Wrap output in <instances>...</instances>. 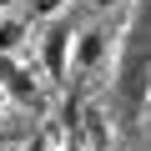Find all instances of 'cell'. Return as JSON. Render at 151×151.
I'll return each mask as SVG.
<instances>
[{
    "mask_svg": "<svg viewBox=\"0 0 151 151\" xmlns=\"http://www.w3.org/2000/svg\"><path fill=\"white\" fill-rule=\"evenodd\" d=\"M30 10H35V20H50L60 10H70V0H30Z\"/></svg>",
    "mask_w": 151,
    "mask_h": 151,
    "instance_id": "obj_7",
    "label": "cell"
},
{
    "mask_svg": "<svg viewBox=\"0 0 151 151\" xmlns=\"http://www.w3.org/2000/svg\"><path fill=\"white\" fill-rule=\"evenodd\" d=\"M70 35H76V25H65L60 15H50V25L30 30V50H35L40 76L50 86H65L70 81Z\"/></svg>",
    "mask_w": 151,
    "mask_h": 151,
    "instance_id": "obj_2",
    "label": "cell"
},
{
    "mask_svg": "<svg viewBox=\"0 0 151 151\" xmlns=\"http://www.w3.org/2000/svg\"><path fill=\"white\" fill-rule=\"evenodd\" d=\"M0 96L25 106V111H45V86L20 55H0Z\"/></svg>",
    "mask_w": 151,
    "mask_h": 151,
    "instance_id": "obj_3",
    "label": "cell"
},
{
    "mask_svg": "<svg viewBox=\"0 0 151 151\" xmlns=\"http://www.w3.org/2000/svg\"><path fill=\"white\" fill-rule=\"evenodd\" d=\"M111 91H116V131H141L151 101V50H146V10H131L111 40Z\"/></svg>",
    "mask_w": 151,
    "mask_h": 151,
    "instance_id": "obj_1",
    "label": "cell"
},
{
    "mask_svg": "<svg viewBox=\"0 0 151 151\" xmlns=\"http://www.w3.org/2000/svg\"><path fill=\"white\" fill-rule=\"evenodd\" d=\"M131 0H96V10H126Z\"/></svg>",
    "mask_w": 151,
    "mask_h": 151,
    "instance_id": "obj_8",
    "label": "cell"
},
{
    "mask_svg": "<svg viewBox=\"0 0 151 151\" xmlns=\"http://www.w3.org/2000/svg\"><path fill=\"white\" fill-rule=\"evenodd\" d=\"M5 106H10V101H5V96H0V116H5Z\"/></svg>",
    "mask_w": 151,
    "mask_h": 151,
    "instance_id": "obj_10",
    "label": "cell"
},
{
    "mask_svg": "<svg viewBox=\"0 0 151 151\" xmlns=\"http://www.w3.org/2000/svg\"><path fill=\"white\" fill-rule=\"evenodd\" d=\"M10 5H15V0H0V15H5V10H10Z\"/></svg>",
    "mask_w": 151,
    "mask_h": 151,
    "instance_id": "obj_9",
    "label": "cell"
},
{
    "mask_svg": "<svg viewBox=\"0 0 151 151\" xmlns=\"http://www.w3.org/2000/svg\"><path fill=\"white\" fill-rule=\"evenodd\" d=\"M111 40H116V30H101V25L76 30V35H70V76L101 70V65L111 60Z\"/></svg>",
    "mask_w": 151,
    "mask_h": 151,
    "instance_id": "obj_4",
    "label": "cell"
},
{
    "mask_svg": "<svg viewBox=\"0 0 151 151\" xmlns=\"http://www.w3.org/2000/svg\"><path fill=\"white\" fill-rule=\"evenodd\" d=\"M20 151H60V126H45V131L25 136V146H20Z\"/></svg>",
    "mask_w": 151,
    "mask_h": 151,
    "instance_id": "obj_6",
    "label": "cell"
},
{
    "mask_svg": "<svg viewBox=\"0 0 151 151\" xmlns=\"http://www.w3.org/2000/svg\"><path fill=\"white\" fill-rule=\"evenodd\" d=\"M30 30H35V25H30L25 15H10V10H5V15H0V55H20V50L30 45Z\"/></svg>",
    "mask_w": 151,
    "mask_h": 151,
    "instance_id": "obj_5",
    "label": "cell"
}]
</instances>
